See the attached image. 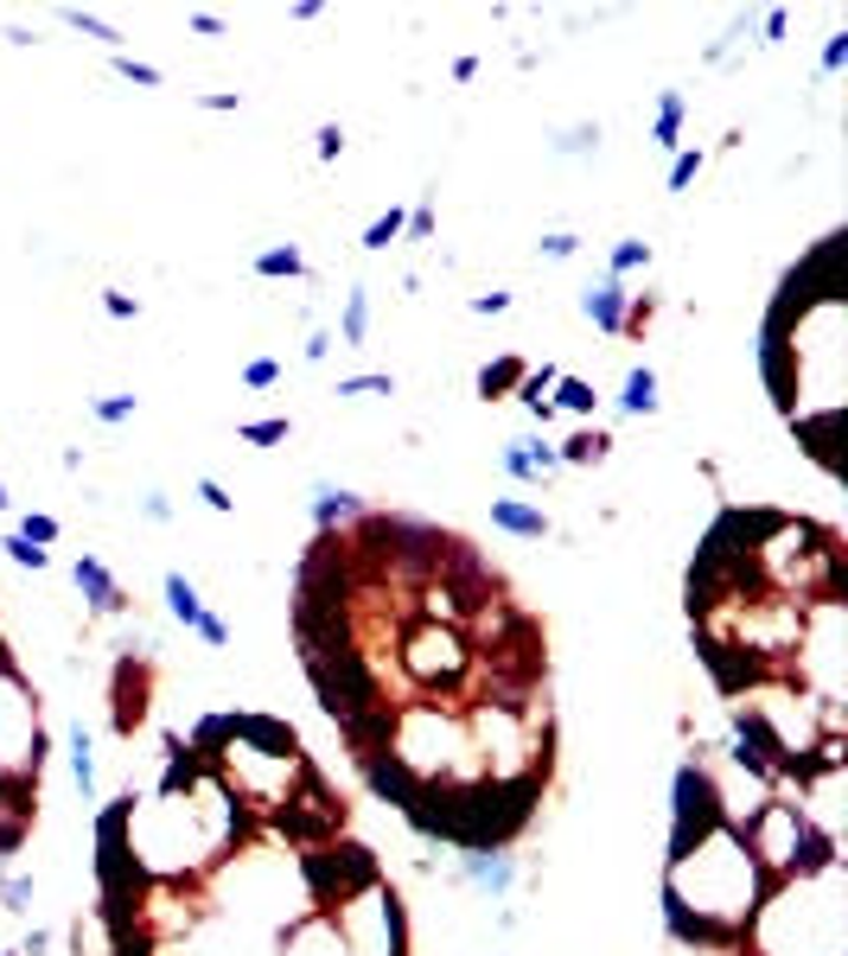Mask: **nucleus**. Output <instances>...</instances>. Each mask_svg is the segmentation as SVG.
<instances>
[{"label": "nucleus", "instance_id": "cd10ccee", "mask_svg": "<svg viewBox=\"0 0 848 956\" xmlns=\"http://www.w3.org/2000/svg\"><path fill=\"white\" fill-rule=\"evenodd\" d=\"M90 415L102 421V427H121V421H134V415H141V395H96V402H90Z\"/></svg>", "mask_w": 848, "mask_h": 956}, {"label": "nucleus", "instance_id": "c85d7f7f", "mask_svg": "<svg viewBox=\"0 0 848 956\" xmlns=\"http://www.w3.org/2000/svg\"><path fill=\"white\" fill-rule=\"evenodd\" d=\"M294 434V421L287 415H274V421H242L237 427V441H249V447H274V441H287Z\"/></svg>", "mask_w": 848, "mask_h": 956}, {"label": "nucleus", "instance_id": "423d86ee", "mask_svg": "<svg viewBox=\"0 0 848 956\" xmlns=\"http://www.w3.org/2000/svg\"><path fill=\"white\" fill-rule=\"evenodd\" d=\"M70 580H77V594H84V612H96V619H121V612H128V587L109 574L102 555H77Z\"/></svg>", "mask_w": 848, "mask_h": 956}, {"label": "nucleus", "instance_id": "a211bd4d", "mask_svg": "<svg viewBox=\"0 0 848 956\" xmlns=\"http://www.w3.org/2000/svg\"><path fill=\"white\" fill-rule=\"evenodd\" d=\"M70 772H77L84 804H96V740H90V727H84V720L70 727Z\"/></svg>", "mask_w": 848, "mask_h": 956}, {"label": "nucleus", "instance_id": "9d476101", "mask_svg": "<svg viewBox=\"0 0 848 956\" xmlns=\"http://www.w3.org/2000/svg\"><path fill=\"white\" fill-rule=\"evenodd\" d=\"M683 121H689V96H683V90H657L651 148H657V153H683Z\"/></svg>", "mask_w": 848, "mask_h": 956}, {"label": "nucleus", "instance_id": "0eeeda50", "mask_svg": "<svg viewBox=\"0 0 848 956\" xmlns=\"http://www.w3.org/2000/svg\"><path fill=\"white\" fill-rule=\"evenodd\" d=\"M498 466H504V478H517V485H543V478L562 472V453L548 447V441H504V447H498Z\"/></svg>", "mask_w": 848, "mask_h": 956}, {"label": "nucleus", "instance_id": "f704fd0d", "mask_svg": "<svg viewBox=\"0 0 848 956\" xmlns=\"http://www.w3.org/2000/svg\"><path fill=\"white\" fill-rule=\"evenodd\" d=\"M313 153H319V160H326V166H333L338 153H345V128H338V121H326V128H319V134H313Z\"/></svg>", "mask_w": 848, "mask_h": 956}, {"label": "nucleus", "instance_id": "dca6fc26", "mask_svg": "<svg viewBox=\"0 0 848 956\" xmlns=\"http://www.w3.org/2000/svg\"><path fill=\"white\" fill-rule=\"evenodd\" d=\"M644 269H651V242H644V237H619V242H612V256H606V281L626 287V281L644 274Z\"/></svg>", "mask_w": 848, "mask_h": 956}, {"label": "nucleus", "instance_id": "58836bf2", "mask_svg": "<svg viewBox=\"0 0 848 956\" xmlns=\"http://www.w3.org/2000/svg\"><path fill=\"white\" fill-rule=\"evenodd\" d=\"M102 313H109V319H134V313H141V300L121 294V287H109V294H102Z\"/></svg>", "mask_w": 848, "mask_h": 956}, {"label": "nucleus", "instance_id": "c756f323", "mask_svg": "<svg viewBox=\"0 0 848 956\" xmlns=\"http://www.w3.org/2000/svg\"><path fill=\"white\" fill-rule=\"evenodd\" d=\"M0 548H7V562H13V568H32V574H45V568H52V555H45L39 542H26L20 530H13V536L0 542Z\"/></svg>", "mask_w": 848, "mask_h": 956}, {"label": "nucleus", "instance_id": "393cba45", "mask_svg": "<svg viewBox=\"0 0 848 956\" xmlns=\"http://www.w3.org/2000/svg\"><path fill=\"white\" fill-rule=\"evenodd\" d=\"M32 899H39L32 873H0V912H32Z\"/></svg>", "mask_w": 848, "mask_h": 956}, {"label": "nucleus", "instance_id": "b1692460", "mask_svg": "<svg viewBox=\"0 0 848 956\" xmlns=\"http://www.w3.org/2000/svg\"><path fill=\"white\" fill-rule=\"evenodd\" d=\"M64 26H70V32H84V39H96V45H109V52H121V32L109 26V20L84 13V7H64Z\"/></svg>", "mask_w": 848, "mask_h": 956}, {"label": "nucleus", "instance_id": "f3484780", "mask_svg": "<svg viewBox=\"0 0 848 956\" xmlns=\"http://www.w3.org/2000/svg\"><path fill=\"white\" fill-rule=\"evenodd\" d=\"M555 453H562V466H600L606 453H612V434H606V427H580V434H568Z\"/></svg>", "mask_w": 848, "mask_h": 956}, {"label": "nucleus", "instance_id": "39448f33", "mask_svg": "<svg viewBox=\"0 0 848 956\" xmlns=\"http://www.w3.org/2000/svg\"><path fill=\"white\" fill-rule=\"evenodd\" d=\"M454 880L459 887H472V893H485V899H511V887H517V861L504 855V848H459V867H454Z\"/></svg>", "mask_w": 848, "mask_h": 956}, {"label": "nucleus", "instance_id": "4468645a", "mask_svg": "<svg viewBox=\"0 0 848 956\" xmlns=\"http://www.w3.org/2000/svg\"><path fill=\"white\" fill-rule=\"evenodd\" d=\"M555 377H562V370H555V363H543V370H523V383H517V402H523V415L543 421V427L555 421V409H548V389H555Z\"/></svg>", "mask_w": 848, "mask_h": 956}, {"label": "nucleus", "instance_id": "2f4dec72", "mask_svg": "<svg viewBox=\"0 0 848 956\" xmlns=\"http://www.w3.org/2000/svg\"><path fill=\"white\" fill-rule=\"evenodd\" d=\"M20 536L39 542V548H45V542H58V517H45V510H26V517H20Z\"/></svg>", "mask_w": 848, "mask_h": 956}, {"label": "nucleus", "instance_id": "aec40b11", "mask_svg": "<svg viewBox=\"0 0 848 956\" xmlns=\"http://www.w3.org/2000/svg\"><path fill=\"white\" fill-rule=\"evenodd\" d=\"M555 160H587V153H600V121H575V128H562L555 141H548Z\"/></svg>", "mask_w": 848, "mask_h": 956}, {"label": "nucleus", "instance_id": "ddd939ff", "mask_svg": "<svg viewBox=\"0 0 848 956\" xmlns=\"http://www.w3.org/2000/svg\"><path fill=\"white\" fill-rule=\"evenodd\" d=\"M619 415H657V370H651V363H632V370H626Z\"/></svg>", "mask_w": 848, "mask_h": 956}, {"label": "nucleus", "instance_id": "5701e85b", "mask_svg": "<svg viewBox=\"0 0 848 956\" xmlns=\"http://www.w3.org/2000/svg\"><path fill=\"white\" fill-rule=\"evenodd\" d=\"M402 230H409V210L390 205L383 217H377V224H370V230H363V249H370V256H383V249H390V242L402 237Z\"/></svg>", "mask_w": 848, "mask_h": 956}, {"label": "nucleus", "instance_id": "a18cd8bd", "mask_svg": "<svg viewBox=\"0 0 848 956\" xmlns=\"http://www.w3.org/2000/svg\"><path fill=\"white\" fill-rule=\"evenodd\" d=\"M479 77V58H454V84H472Z\"/></svg>", "mask_w": 848, "mask_h": 956}, {"label": "nucleus", "instance_id": "f8f14e48", "mask_svg": "<svg viewBox=\"0 0 848 956\" xmlns=\"http://www.w3.org/2000/svg\"><path fill=\"white\" fill-rule=\"evenodd\" d=\"M338 338H345V351H363L370 345V287H345V306H338Z\"/></svg>", "mask_w": 848, "mask_h": 956}, {"label": "nucleus", "instance_id": "6ab92c4d", "mask_svg": "<svg viewBox=\"0 0 848 956\" xmlns=\"http://www.w3.org/2000/svg\"><path fill=\"white\" fill-rule=\"evenodd\" d=\"M256 274H262V281H301V274H306V256L294 249V242H274V249H262V256H256Z\"/></svg>", "mask_w": 848, "mask_h": 956}, {"label": "nucleus", "instance_id": "79ce46f5", "mask_svg": "<svg viewBox=\"0 0 848 956\" xmlns=\"http://www.w3.org/2000/svg\"><path fill=\"white\" fill-rule=\"evenodd\" d=\"M198 109H217V116H230V109H242V96H237V90H217V96H198Z\"/></svg>", "mask_w": 848, "mask_h": 956}, {"label": "nucleus", "instance_id": "c03bdc74", "mask_svg": "<svg viewBox=\"0 0 848 956\" xmlns=\"http://www.w3.org/2000/svg\"><path fill=\"white\" fill-rule=\"evenodd\" d=\"M20 956H52V931H26V944H20Z\"/></svg>", "mask_w": 848, "mask_h": 956}, {"label": "nucleus", "instance_id": "37998d69", "mask_svg": "<svg viewBox=\"0 0 848 956\" xmlns=\"http://www.w3.org/2000/svg\"><path fill=\"white\" fill-rule=\"evenodd\" d=\"M185 26L205 32V39H217V32H224V20H217V13H185Z\"/></svg>", "mask_w": 848, "mask_h": 956}, {"label": "nucleus", "instance_id": "f257e3e1", "mask_svg": "<svg viewBox=\"0 0 848 956\" xmlns=\"http://www.w3.org/2000/svg\"><path fill=\"white\" fill-rule=\"evenodd\" d=\"M377 880V855L358 848V841H338V848H313L301 855V887L313 905H338V899H351L358 887Z\"/></svg>", "mask_w": 848, "mask_h": 956}, {"label": "nucleus", "instance_id": "7ed1b4c3", "mask_svg": "<svg viewBox=\"0 0 848 956\" xmlns=\"http://www.w3.org/2000/svg\"><path fill=\"white\" fill-rule=\"evenodd\" d=\"M148 702H153L148 651H121V663H116V695H109V727H116V740H134V734L148 727Z\"/></svg>", "mask_w": 848, "mask_h": 956}, {"label": "nucleus", "instance_id": "6e6552de", "mask_svg": "<svg viewBox=\"0 0 848 956\" xmlns=\"http://www.w3.org/2000/svg\"><path fill=\"white\" fill-rule=\"evenodd\" d=\"M580 313H587L606 338H619V332H626V313H632V294H626L619 281H606V274H600V281L580 294Z\"/></svg>", "mask_w": 848, "mask_h": 956}, {"label": "nucleus", "instance_id": "72a5a7b5", "mask_svg": "<svg viewBox=\"0 0 848 956\" xmlns=\"http://www.w3.org/2000/svg\"><path fill=\"white\" fill-rule=\"evenodd\" d=\"M409 242H434V198H422V205L409 210V230H402Z\"/></svg>", "mask_w": 848, "mask_h": 956}, {"label": "nucleus", "instance_id": "2eb2a0df", "mask_svg": "<svg viewBox=\"0 0 848 956\" xmlns=\"http://www.w3.org/2000/svg\"><path fill=\"white\" fill-rule=\"evenodd\" d=\"M523 370H530L523 358H498V363H485V370H479V383H472V389H479V402H504V395H517Z\"/></svg>", "mask_w": 848, "mask_h": 956}, {"label": "nucleus", "instance_id": "a19ab883", "mask_svg": "<svg viewBox=\"0 0 848 956\" xmlns=\"http://www.w3.org/2000/svg\"><path fill=\"white\" fill-rule=\"evenodd\" d=\"M333 345H338L333 332H326V326H313V332H306V363H326V358H333Z\"/></svg>", "mask_w": 848, "mask_h": 956}, {"label": "nucleus", "instance_id": "4c0bfd02", "mask_svg": "<svg viewBox=\"0 0 848 956\" xmlns=\"http://www.w3.org/2000/svg\"><path fill=\"white\" fill-rule=\"evenodd\" d=\"M198 498H205V510H217V517H230V510H237V498H230L217 478H198Z\"/></svg>", "mask_w": 848, "mask_h": 956}, {"label": "nucleus", "instance_id": "bb28decb", "mask_svg": "<svg viewBox=\"0 0 848 956\" xmlns=\"http://www.w3.org/2000/svg\"><path fill=\"white\" fill-rule=\"evenodd\" d=\"M116 77H121V84H141V90H160V84H166V70H160V64L128 58V52H116Z\"/></svg>", "mask_w": 848, "mask_h": 956}, {"label": "nucleus", "instance_id": "49530a36", "mask_svg": "<svg viewBox=\"0 0 848 956\" xmlns=\"http://www.w3.org/2000/svg\"><path fill=\"white\" fill-rule=\"evenodd\" d=\"M7 504H13V498H7V485H0V510H7Z\"/></svg>", "mask_w": 848, "mask_h": 956}, {"label": "nucleus", "instance_id": "9b49d317", "mask_svg": "<svg viewBox=\"0 0 848 956\" xmlns=\"http://www.w3.org/2000/svg\"><path fill=\"white\" fill-rule=\"evenodd\" d=\"M358 517H363L358 491H345V485H319V491H313V523H319V530H345V523H358Z\"/></svg>", "mask_w": 848, "mask_h": 956}, {"label": "nucleus", "instance_id": "4be33fe9", "mask_svg": "<svg viewBox=\"0 0 848 956\" xmlns=\"http://www.w3.org/2000/svg\"><path fill=\"white\" fill-rule=\"evenodd\" d=\"M338 402H370V395H395V377L390 370H363V377H338L333 389Z\"/></svg>", "mask_w": 848, "mask_h": 956}, {"label": "nucleus", "instance_id": "ea45409f", "mask_svg": "<svg viewBox=\"0 0 848 956\" xmlns=\"http://www.w3.org/2000/svg\"><path fill=\"white\" fill-rule=\"evenodd\" d=\"M141 517L148 523H173V498L166 491H141Z\"/></svg>", "mask_w": 848, "mask_h": 956}, {"label": "nucleus", "instance_id": "473e14b6", "mask_svg": "<svg viewBox=\"0 0 848 956\" xmlns=\"http://www.w3.org/2000/svg\"><path fill=\"white\" fill-rule=\"evenodd\" d=\"M281 383V363L274 358H249L242 363V389H274Z\"/></svg>", "mask_w": 848, "mask_h": 956}, {"label": "nucleus", "instance_id": "412c9836", "mask_svg": "<svg viewBox=\"0 0 848 956\" xmlns=\"http://www.w3.org/2000/svg\"><path fill=\"white\" fill-rule=\"evenodd\" d=\"M548 409H568V415L587 421L594 409H600V395H594V383H587V377H555V402H548Z\"/></svg>", "mask_w": 848, "mask_h": 956}, {"label": "nucleus", "instance_id": "c9c22d12", "mask_svg": "<svg viewBox=\"0 0 848 956\" xmlns=\"http://www.w3.org/2000/svg\"><path fill=\"white\" fill-rule=\"evenodd\" d=\"M842 64H848V32H836V39L823 45V70H817V77H823V84H829V77L842 70Z\"/></svg>", "mask_w": 848, "mask_h": 956}, {"label": "nucleus", "instance_id": "7c9ffc66", "mask_svg": "<svg viewBox=\"0 0 848 956\" xmlns=\"http://www.w3.org/2000/svg\"><path fill=\"white\" fill-rule=\"evenodd\" d=\"M536 256H543V262H575V256H580V237H575V230H548V237L536 242Z\"/></svg>", "mask_w": 848, "mask_h": 956}, {"label": "nucleus", "instance_id": "a878e982", "mask_svg": "<svg viewBox=\"0 0 848 956\" xmlns=\"http://www.w3.org/2000/svg\"><path fill=\"white\" fill-rule=\"evenodd\" d=\"M702 166H708V153H702V148L670 153V192H689V185L702 180Z\"/></svg>", "mask_w": 848, "mask_h": 956}, {"label": "nucleus", "instance_id": "1a4fd4ad", "mask_svg": "<svg viewBox=\"0 0 848 956\" xmlns=\"http://www.w3.org/2000/svg\"><path fill=\"white\" fill-rule=\"evenodd\" d=\"M491 530H504V536H523V542H543L555 523H548L543 504H523V498H491Z\"/></svg>", "mask_w": 848, "mask_h": 956}, {"label": "nucleus", "instance_id": "e433bc0d", "mask_svg": "<svg viewBox=\"0 0 848 956\" xmlns=\"http://www.w3.org/2000/svg\"><path fill=\"white\" fill-rule=\"evenodd\" d=\"M466 306H472L479 319H491V313H511V294H504V287H485V294H472Z\"/></svg>", "mask_w": 848, "mask_h": 956}, {"label": "nucleus", "instance_id": "f03ea898", "mask_svg": "<svg viewBox=\"0 0 848 956\" xmlns=\"http://www.w3.org/2000/svg\"><path fill=\"white\" fill-rule=\"evenodd\" d=\"M670 855H683L689 841H702L715 823L727 816L721 804V791H715V778L702 772V759H689V765H676V804H670Z\"/></svg>", "mask_w": 848, "mask_h": 956}, {"label": "nucleus", "instance_id": "20e7f679", "mask_svg": "<svg viewBox=\"0 0 848 956\" xmlns=\"http://www.w3.org/2000/svg\"><path fill=\"white\" fill-rule=\"evenodd\" d=\"M166 612H173V619H180L185 631H198V638H205L211 651H230V626H224L211 606L198 599V587H192V580H185L180 568H166Z\"/></svg>", "mask_w": 848, "mask_h": 956}]
</instances>
